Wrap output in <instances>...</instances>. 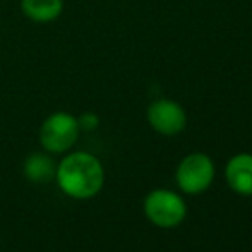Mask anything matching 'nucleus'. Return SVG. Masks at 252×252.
<instances>
[{
	"label": "nucleus",
	"instance_id": "f257e3e1",
	"mask_svg": "<svg viewBox=\"0 0 252 252\" xmlns=\"http://www.w3.org/2000/svg\"><path fill=\"white\" fill-rule=\"evenodd\" d=\"M59 189L72 199H91L103 189L105 168L94 155L72 151L59 161L55 170Z\"/></svg>",
	"mask_w": 252,
	"mask_h": 252
},
{
	"label": "nucleus",
	"instance_id": "f03ea898",
	"mask_svg": "<svg viewBox=\"0 0 252 252\" xmlns=\"http://www.w3.org/2000/svg\"><path fill=\"white\" fill-rule=\"evenodd\" d=\"M79 134L81 127L76 115L69 112H53L41 124L38 139L47 153L62 155L77 143Z\"/></svg>",
	"mask_w": 252,
	"mask_h": 252
},
{
	"label": "nucleus",
	"instance_id": "7ed1b4c3",
	"mask_svg": "<svg viewBox=\"0 0 252 252\" xmlns=\"http://www.w3.org/2000/svg\"><path fill=\"white\" fill-rule=\"evenodd\" d=\"M144 215L159 228L179 226L187 216V204L173 190L155 189L144 197Z\"/></svg>",
	"mask_w": 252,
	"mask_h": 252
},
{
	"label": "nucleus",
	"instance_id": "20e7f679",
	"mask_svg": "<svg viewBox=\"0 0 252 252\" xmlns=\"http://www.w3.org/2000/svg\"><path fill=\"white\" fill-rule=\"evenodd\" d=\"M177 186L186 194H201L215 180V163L204 153H190L177 166Z\"/></svg>",
	"mask_w": 252,
	"mask_h": 252
},
{
	"label": "nucleus",
	"instance_id": "39448f33",
	"mask_svg": "<svg viewBox=\"0 0 252 252\" xmlns=\"http://www.w3.org/2000/svg\"><path fill=\"white\" fill-rule=\"evenodd\" d=\"M148 122L161 136H177L187 126V113L180 103L159 98L155 100L146 110Z\"/></svg>",
	"mask_w": 252,
	"mask_h": 252
},
{
	"label": "nucleus",
	"instance_id": "423d86ee",
	"mask_svg": "<svg viewBox=\"0 0 252 252\" xmlns=\"http://www.w3.org/2000/svg\"><path fill=\"white\" fill-rule=\"evenodd\" d=\"M225 179L230 189L240 196H252V155L239 153L225 166Z\"/></svg>",
	"mask_w": 252,
	"mask_h": 252
},
{
	"label": "nucleus",
	"instance_id": "0eeeda50",
	"mask_svg": "<svg viewBox=\"0 0 252 252\" xmlns=\"http://www.w3.org/2000/svg\"><path fill=\"white\" fill-rule=\"evenodd\" d=\"M57 163L52 159L50 153H33L23 163V173L28 180L34 184L50 182L55 179Z\"/></svg>",
	"mask_w": 252,
	"mask_h": 252
},
{
	"label": "nucleus",
	"instance_id": "6e6552de",
	"mask_svg": "<svg viewBox=\"0 0 252 252\" xmlns=\"http://www.w3.org/2000/svg\"><path fill=\"white\" fill-rule=\"evenodd\" d=\"M21 10L34 23H52L63 10V0H21Z\"/></svg>",
	"mask_w": 252,
	"mask_h": 252
},
{
	"label": "nucleus",
	"instance_id": "1a4fd4ad",
	"mask_svg": "<svg viewBox=\"0 0 252 252\" xmlns=\"http://www.w3.org/2000/svg\"><path fill=\"white\" fill-rule=\"evenodd\" d=\"M77 122H79L81 130H86V132L94 130L98 126H100V119H98V115L93 112H86L81 117H77Z\"/></svg>",
	"mask_w": 252,
	"mask_h": 252
}]
</instances>
